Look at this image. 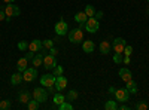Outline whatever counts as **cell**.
I'll return each mask as SVG.
<instances>
[{
    "label": "cell",
    "mask_w": 149,
    "mask_h": 110,
    "mask_svg": "<svg viewBox=\"0 0 149 110\" xmlns=\"http://www.w3.org/2000/svg\"><path fill=\"white\" fill-rule=\"evenodd\" d=\"M5 14H6V21H10L12 17H18V15L21 14V10H19V8H18L17 5H14V3H6V6H5Z\"/></svg>",
    "instance_id": "cell-1"
},
{
    "label": "cell",
    "mask_w": 149,
    "mask_h": 110,
    "mask_svg": "<svg viewBox=\"0 0 149 110\" xmlns=\"http://www.w3.org/2000/svg\"><path fill=\"white\" fill-rule=\"evenodd\" d=\"M69 40L72 43H82L84 42V31L82 28H73L72 31H69Z\"/></svg>",
    "instance_id": "cell-2"
},
{
    "label": "cell",
    "mask_w": 149,
    "mask_h": 110,
    "mask_svg": "<svg viewBox=\"0 0 149 110\" xmlns=\"http://www.w3.org/2000/svg\"><path fill=\"white\" fill-rule=\"evenodd\" d=\"M40 85L48 88L49 91H54L55 89V76L54 75H43L40 77Z\"/></svg>",
    "instance_id": "cell-3"
},
{
    "label": "cell",
    "mask_w": 149,
    "mask_h": 110,
    "mask_svg": "<svg viewBox=\"0 0 149 110\" xmlns=\"http://www.w3.org/2000/svg\"><path fill=\"white\" fill-rule=\"evenodd\" d=\"M98 28H100V24H98V19L94 18V17H88L85 22V30L88 33H97Z\"/></svg>",
    "instance_id": "cell-4"
},
{
    "label": "cell",
    "mask_w": 149,
    "mask_h": 110,
    "mask_svg": "<svg viewBox=\"0 0 149 110\" xmlns=\"http://www.w3.org/2000/svg\"><path fill=\"white\" fill-rule=\"evenodd\" d=\"M22 77L26 82H33L37 77V68L36 67H27L22 71Z\"/></svg>",
    "instance_id": "cell-5"
},
{
    "label": "cell",
    "mask_w": 149,
    "mask_h": 110,
    "mask_svg": "<svg viewBox=\"0 0 149 110\" xmlns=\"http://www.w3.org/2000/svg\"><path fill=\"white\" fill-rule=\"evenodd\" d=\"M55 66H57V59H55V55H51V54H45V57H43V67H45L46 70H52Z\"/></svg>",
    "instance_id": "cell-6"
},
{
    "label": "cell",
    "mask_w": 149,
    "mask_h": 110,
    "mask_svg": "<svg viewBox=\"0 0 149 110\" xmlns=\"http://www.w3.org/2000/svg\"><path fill=\"white\" fill-rule=\"evenodd\" d=\"M33 98L37 100L39 103H45L48 100V92L43 88H34L33 91Z\"/></svg>",
    "instance_id": "cell-7"
},
{
    "label": "cell",
    "mask_w": 149,
    "mask_h": 110,
    "mask_svg": "<svg viewBox=\"0 0 149 110\" xmlns=\"http://www.w3.org/2000/svg\"><path fill=\"white\" fill-rule=\"evenodd\" d=\"M67 28H69L67 22H66V21H63V19H60V21L55 24V27H54V30H55V34H57V36H64V34H67Z\"/></svg>",
    "instance_id": "cell-8"
},
{
    "label": "cell",
    "mask_w": 149,
    "mask_h": 110,
    "mask_svg": "<svg viewBox=\"0 0 149 110\" xmlns=\"http://www.w3.org/2000/svg\"><path fill=\"white\" fill-rule=\"evenodd\" d=\"M125 40H124L122 37H116L113 40V43H112V49H113L116 54H122L124 52V48H125Z\"/></svg>",
    "instance_id": "cell-9"
},
{
    "label": "cell",
    "mask_w": 149,
    "mask_h": 110,
    "mask_svg": "<svg viewBox=\"0 0 149 110\" xmlns=\"http://www.w3.org/2000/svg\"><path fill=\"white\" fill-rule=\"evenodd\" d=\"M128 95H130V92H128L125 88L115 89V98H116L119 103H125V101H128Z\"/></svg>",
    "instance_id": "cell-10"
},
{
    "label": "cell",
    "mask_w": 149,
    "mask_h": 110,
    "mask_svg": "<svg viewBox=\"0 0 149 110\" xmlns=\"http://www.w3.org/2000/svg\"><path fill=\"white\" fill-rule=\"evenodd\" d=\"M45 48H42V49L37 52L36 55H34V58H33V67H39V66H42L43 64V57H45Z\"/></svg>",
    "instance_id": "cell-11"
},
{
    "label": "cell",
    "mask_w": 149,
    "mask_h": 110,
    "mask_svg": "<svg viewBox=\"0 0 149 110\" xmlns=\"http://www.w3.org/2000/svg\"><path fill=\"white\" fill-rule=\"evenodd\" d=\"M66 86H67V79L63 75H61V76H55V89L60 92V91H63Z\"/></svg>",
    "instance_id": "cell-12"
},
{
    "label": "cell",
    "mask_w": 149,
    "mask_h": 110,
    "mask_svg": "<svg viewBox=\"0 0 149 110\" xmlns=\"http://www.w3.org/2000/svg\"><path fill=\"white\" fill-rule=\"evenodd\" d=\"M43 48V43H42V40H39V39H34V40H31L30 43H29V51H31V52H39L40 49Z\"/></svg>",
    "instance_id": "cell-13"
},
{
    "label": "cell",
    "mask_w": 149,
    "mask_h": 110,
    "mask_svg": "<svg viewBox=\"0 0 149 110\" xmlns=\"http://www.w3.org/2000/svg\"><path fill=\"white\" fill-rule=\"evenodd\" d=\"M18 100H19V103H22V104H27V103L31 100V94H30L27 89H22V91L18 94Z\"/></svg>",
    "instance_id": "cell-14"
},
{
    "label": "cell",
    "mask_w": 149,
    "mask_h": 110,
    "mask_svg": "<svg viewBox=\"0 0 149 110\" xmlns=\"http://www.w3.org/2000/svg\"><path fill=\"white\" fill-rule=\"evenodd\" d=\"M118 75H119V77H121L124 82H125V83L130 82V80L133 79V75H131V71H130L128 68H121Z\"/></svg>",
    "instance_id": "cell-15"
},
{
    "label": "cell",
    "mask_w": 149,
    "mask_h": 110,
    "mask_svg": "<svg viewBox=\"0 0 149 110\" xmlns=\"http://www.w3.org/2000/svg\"><path fill=\"white\" fill-rule=\"evenodd\" d=\"M82 49H84V52H86V54H91V52L95 49V45H94L93 40H84V42H82Z\"/></svg>",
    "instance_id": "cell-16"
},
{
    "label": "cell",
    "mask_w": 149,
    "mask_h": 110,
    "mask_svg": "<svg viewBox=\"0 0 149 110\" xmlns=\"http://www.w3.org/2000/svg\"><path fill=\"white\" fill-rule=\"evenodd\" d=\"M110 48H112V45H110L107 40H103L100 45H98V49H100V52H102L103 55H107V54L110 52Z\"/></svg>",
    "instance_id": "cell-17"
},
{
    "label": "cell",
    "mask_w": 149,
    "mask_h": 110,
    "mask_svg": "<svg viewBox=\"0 0 149 110\" xmlns=\"http://www.w3.org/2000/svg\"><path fill=\"white\" fill-rule=\"evenodd\" d=\"M22 80H24V77H22V73L21 71H17V73H14V75L10 76V83L12 85H19Z\"/></svg>",
    "instance_id": "cell-18"
},
{
    "label": "cell",
    "mask_w": 149,
    "mask_h": 110,
    "mask_svg": "<svg viewBox=\"0 0 149 110\" xmlns=\"http://www.w3.org/2000/svg\"><path fill=\"white\" fill-rule=\"evenodd\" d=\"M27 64H29V59L26 58V57H22V58H19L18 61H17V68H18V71H24L27 68Z\"/></svg>",
    "instance_id": "cell-19"
},
{
    "label": "cell",
    "mask_w": 149,
    "mask_h": 110,
    "mask_svg": "<svg viewBox=\"0 0 149 110\" xmlns=\"http://www.w3.org/2000/svg\"><path fill=\"white\" fill-rule=\"evenodd\" d=\"M125 89H127L130 94H137V91H139V89H137V83H136L133 79L125 83Z\"/></svg>",
    "instance_id": "cell-20"
},
{
    "label": "cell",
    "mask_w": 149,
    "mask_h": 110,
    "mask_svg": "<svg viewBox=\"0 0 149 110\" xmlns=\"http://www.w3.org/2000/svg\"><path fill=\"white\" fill-rule=\"evenodd\" d=\"M74 19H76L79 24H84V22H86V19H88V15H86L85 12H78V14L74 15Z\"/></svg>",
    "instance_id": "cell-21"
},
{
    "label": "cell",
    "mask_w": 149,
    "mask_h": 110,
    "mask_svg": "<svg viewBox=\"0 0 149 110\" xmlns=\"http://www.w3.org/2000/svg\"><path fill=\"white\" fill-rule=\"evenodd\" d=\"M52 101H54V104H55V106H60L63 101H66V97H64L63 94H60V92H58V94H55V95H54V100H52Z\"/></svg>",
    "instance_id": "cell-22"
},
{
    "label": "cell",
    "mask_w": 149,
    "mask_h": 110,
    "mask_svg": "<svg viewBox=\"0 0 149 110\" xmlns=\"http://www.w3.org/2000/svg\"><path fill=\"white\" fill-rule=\"evenodd\" d=\"M27 109H29V110H36V109H39V101L34 100V98H31V100L27 103Z\"/></svg>",
    "instance_id": "cell-23"
},
{
    "label": "cell",
    "mask_w": 149,
    "mask_h": 110,
    "mask_svg": "<svg viewBox=\"0 0 149 110\" xmlns=\"http://www.w3.org/2000/svg\"><path fill=\"white\" fill-rule=\"evenodd\" d=\"M84 12H85V14L88 15V17H94V14H95V9H94V6H93V5H86Z\"/></svg>",
    "instance_id": "cell-24"
},
{
    "label": "cell",
    "mask_w": 149,
    "mask_h": 110,
    "mask_svg": "<svg viewBox=\"0 0 149 110\" xmlns=\"http://www.w3.org/2000/svg\"><path fill=\"white\" fill-rule=\"evenodd\" d=\"M60 110H73V104H70V103H67V101H63L60 106H57Z\"/></svg>",
    "instance_id": "cell-25"
},
{
    "label": "cell",
    "mask_w": 149,
    "mask_h": 110,
    "mask_svg": "<svg viewBox=\"0 0 149 110\" xmlns=\"http://www.w3.org/2000/svg\"><path fill=\"white\" fill-rule=\"evenodd\" d=\"M63 71H64L63 66H55V67L52 68V75H54V76H61V75H63Z\"/></svg>",
    "instance_id": "cell-26"
},
{
    "label": "cell",
    "mask_w": 149,
    "mask_h": 110,
    "mask_svg": "<svg viewBox=\"0 0 149 110\" xmlns=\"http://www.w3.org/2000/svg\"><path fill=\"white\" fill-rule=\"evenodd\" d=\"M10 101L9 100H0V110H8L10 109Z\"/></svg>",
    "instance_id": "cell-27"
},
{
    "label": "cell",
    "mask_w": 149,
    "mask_h": 110,
    "mask_svg": "<svg viewBox=\"0 0 149 110\" xmlns=\"http://www.w3.org/2000/svg\"><path fill=\"white\" fill-rule=\"evenodd\" d=\"M104 109H106V110H115V109H118V106H116V103H115V101L109 100V101L104 104Z\"/></svg>",
    "instance_id": "cell-28"
},
{
    "label": "cell",
    "mask_w": 149,
    "mask_h": 110,
    "mask_svg": "<svg viewBox=\"0 0 149 110\" xmlns=\"http://www.w3.org/2000/svg\"><path fill=\"white\" fill-rule=\"evenodd\" d=\"M76 98H78V92H76V91H69V94H67V97H66V100L74 101Z\"/></svg>",
    "instance_id": "cell-29"
},
{
    "label": "cell",
    "mask_w": 149,
    "mask_h": 110,
    "mask_svg": "<svg viewBox=\"0 0 149 110\" xmlns=\"http://www.w3.org/2000/svg\"><path fill=\"white\" fill-rule=\"evenodd\" d=\"M42 43H43V48H45V49H51V48L54 46V40H52V39H48V40H43Z\"/></svg>",
    "instance_id": "cell-30"
},
{
    "label": "cell",
    "mask_w": 149,
    "mask_h": 110,
    "mask_svg": "<svg viewBox=\"0 0 149 110\" xmlns=\"http://www.w3.org/2000/svg\"><path fill=\"white\" fill-rule=\"evenodd\" d=\"M18 49H19V51H26V49H29V43H27L26 40L18 42Z\"/></svg>",
    "instance_id": "cell-31"
},
{
    "label": "cell",
    "mask_w": 149,
    "mask_h": 110,
    "mask_svg": "<svg viewBox=\"0 0 149 110\" xmlns=\"http://www.w3.org/2000/svg\"><path fill=\"white\" fill-rule=\"evenodd\" d=\"M124 55H127V57H130L131 54H133V46H130V45H125V48H124V52H122Z\"/></svg>",
    "instance_id": "cell-32"
},
{
    "label": "cell",
    "mask_w": 149,
    "mask_h": 110,
    "mask_svg": "<svg viewBox=\"0 0 149 110\" xmlns=\"http://www.w3.org/2000/svg\"><path fill=\"white\" fill-rule=\"evenodd\" d=\"M113 61L116 64H121L122 63V54H116L115 52V55H113Z\"/></svg>",
    "instance_id": "cell-33"
},
{
    "label": "cell",
    "mask_w": 149,
    "mask_h": 110,
    "mask_svg": "<svg viewBox=\"0 0 149 110\" xmlns=\"http://www.w3.org/2000/svg\"><path fill=\"white\" fill-rule=\"evenodd\" d=\"M136 109H137V110H146L148 104L146 103H137V104H136Z\"/></svg>",
    "instance_id": "cell-34"
},
{
    "label": "cell",
    "mask_w": 149,
    "mask_h": 110,
    "mask_svg": "<svg viewBox=\"0 0 149 110\" xmlns=\"http://www.w3.org/2000/svg\"><path fill=\"white\" fill-rule=\"evenodd\" d=\"M102 17H103V12H102V10H98V12L95 10V14H94V18H97V19H100Z\"/></svg>",
    "instance_id": "cell-35"
},
{
    "label": "cell",
    "mask_w": 149,
    "mask_h": 110,
    "mask_svg": "<svg viewBox=\"0 0 149 110\" xmlns=\"http://www.w3.org/2000/svg\"><path fill=\"white\" fill-rule=\"evenodd\" d=\"M26 58H27V59H33V58H34V52L29 51V52L26 54Z\"/></svg>",
    "instance_id": "cell-36"
},
{
    "label": "cell",
    "mask_w": 149,
    "mask_h": 110,
    "mask_svg": "<svg viewBox=\"0 0 149 110\" xmlns=\"http://www.w3.org/2000/svg\"><path fill=\"white\" fill-rule=\"evenodd\" d=\"M48 51H49V54H51V55H57V54H58V51L55 49V48H54V46L51 48V49H48Z\"/></svg>",
    "instance_id": "cell-37"
},
{
    "label": "cell",
    "mask_w": 149,
    "mask_h": 110,
    "mask_svg": "<svg viewBox=\"0 0 149 110\" xmlns=\"http://www.w3.org/2000/svg\"><path fill=\"white\" fill-rule=\"evenodd\" d=\"M6 19V14H5V10H0V21H3Z\"/></svg>",
    "instance_id": "cell-38"
},
{
    "label": "cell",
    "mask_w": 149,
    "mask_h": 110,
    "mask_svg": "<svg viewBox=\"0 0 149 110\" xmlns=\"http://www.w3.org/2000/svg\"><path fill=\"white\" fill-rule=\"evenodd\" d=\"M118 109H119V110H128L130 107H128V106H125V104H122V103H121V106H119Z\"/></svg>",
    "instance_id": "cell-39"
},
{
    "label": "cell",
    "mask_w": 149,
    "mask_h": 110,
    "mask_svg": "<svg viewBox=\"0 0 149 110\" xmlns=\"http://www.w3.org/2000/svg\"><path fill=\"white\" fill-rule=\"evenodd\" d=\"M122 61H124V63H125V64H128V63H130V57H127V55H125V58H124Z\"/></svg>",
    "instance_id": "cell-40"
},
{
    "label": "cell",
    "mask_w": 149,
    "mask_h": 110,
    "mask_svg": "<svg viewBox=\"0 0 149 110\" xmlns=\"http://www.w3.org/2000/svg\"><path fill=\"white\" fill-rule=\"evenodd\" d=\"M109 94H115V88H113V86L109 88Z\"/></svg>",
    "instance_id": "cell-41"
},
{
    "label": "cell",
    "mask_w": 149,
    "mask_h": 110,
    "mask_svg": "<svg viewBox=\"0 0 149 110\" xmlns=\"http://www.w3.org/2000/svg\"><path fill=\"white\" fill-rule=\"evenodd\" d=\"M5 3H15V0H3Z\"/></svg>",
    "instance_id": "cell-42"
},
{
    "label": "cell",
    "mask_w": 149,
    "mask_h": 110,
    "mask_svg": "<svg viewBox=\"0 0 149 110\" xmlns=\"http://www.w3.org/2000/svg\"><path fill=\"white\" fill-rule=\"evenodd\" d=\"M148 3H149V0H148Z\"/></svg>",
    "instance_id": "cell-43"
}]
</instances>
